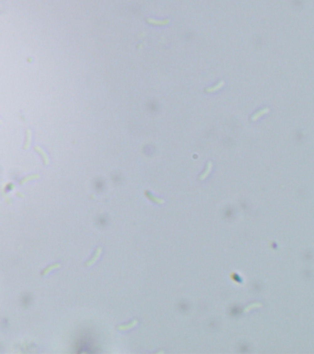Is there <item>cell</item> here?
<instances>
[{"mask_svg":"<svg viewBox=\"0 0 314 354\" xmlns=\"http://www.w3.org/2000/svg\"><path fill=\"white\" fill-rule=\"evenodd\" d=\"M31 137H32V134H31V130L30 128L26 129V140L24 142V145H23V149L24 150H28L30 147V144H31Z\"/></svg>","mask_w":314,"mask_h":354,"instance_id":"cell-3","label":"cell"},{"mask_svg":"<svg viewBox=\"0 0 314 354\" xmlns=\"http://www.w3.org/2000/svg\"><path fill=\"white\" fill-rule=\"evenodd\" d=\"M34 150H35L38 154L41 155L43 164H44V165H49V163H50V159H49V157L47 155V153L41 149V147H40V146H35V147H34Z\"/></svg>","mask_w":314,"mask_h":354,"instance_id":"cell-1","label":"cell"},{"mask_svg":"<svg viewBox=\"0 0 314 354\" xmlns=\"http://www.w3.org/2000/svg\"><path fill=\"white\" fill-rule=\"evenodd\" d=\"M60 264L59 263H55V264H53V265H51V266H48L46 269H44L42 271H41V276H47L49 273H51L53 270H55V269H57L60 268Z\"/></svg>","mask_w":314,"mask_h":354,"instance_id":"cell-4","label":"cell"},{"mask_svg":"<svg viewBox=\"0 0 314 354\" xmlns=\"http://www.w3.org/2000/svg\"><path fill=\"white\" fill-rule=\"evenodd\" d=\"M101 247H97L95 250V253H94V255H92V257L89 260V261H87L86 263H85V266L86 267H90V266H92L94 263H95L96 261L99 259V257H100V254H101Z\"/></svg>","mask_w":314,"mask_h":354,"instance_id":"cell-2","label":"cell"},{"mask_svg":"<svg viewBox=\"0 0 314 354\" xmlns=\"http://www.w3.org/2000/svg\"><path fill=\"white\" fill-rule=\"evenodd\" d=\"M268 112H269V109H268V108H264V109H263V110H261V111H259V112H257V113H255V114L252 117V121H256V120L259 119L262 115L267 113Z\"/></svg>","mask_w":314,"mask_h":354,"instance_id":"cell-6","label":"cell"},{"mask_svg":"<svg viewBox=\"0 0 314 354\" xmlns=\"http://www.w3.org/2000/svg\"><path fill=\"white\" fill-rule=\"evenodd\" d=\"M39 177H40L39 174H35V173H33V174H30V175H28L26 177H23V178L20 180V184H26V183L29 182V181H31V180H34V179H38Z\"/></svg>","mask_w":314,"mask_h":354,"instance_id":"cell-5","label":"cell"},{"mask_svg":"<svg viewBox=\"0 0 314 354\" xmlns=\"http://www.w3.org/2000/svg\"><path fill=\"white\" fill-rule=\"evenodd\" d=\"M148 21H149V23L156 24V25H165V24H167V23L169 22L168 19H167V20H163V21H160V20H155V19H148Z\"/></svg>","mask_w":314,"mask_h":354,"instance_id":"cell-8","label":"cell"},{"mask_svg":"<svg viewBox=\"0 0 314 354\" xmlns=\"http://www.w3.org/2000/svg\"><path fill=\"white\" fill-rule=\"evenodd\" d=\"M211 168H212V163L211 162H208V164H207V168H206V171L205 172V173L201 176V179H204V178H205L207 175H208V173H209V172H210V170H211Z\"/></svg>","mask_w":314,"mask_h":354,"instance_id":"cell-9","label":"cell"},{"mask_svg":"<svg viewBox=\"0 0 314 354\" xmlns=\"http://www.w3.org/2000/svg\"><path fill=\"white\" fill-rule=\"evenodd\" d=\"M1 125H3V121H2V120L0 119V126H1Z\"/></svg>","mask_w":314,"mask_h":354,"instance_id":"cell-10","label":"cell"},{"mask_svg":"<svg viewBox=\"0 0 314 354\" xmlns=\"http://www.w3.org/2000/svg\"><path fill=\"white\" fill-rule=\"evenodd\" d=\"M223 86H224V81H219V83L218 85H216L215 87H213V88H208V89H206V91H207V92H214V91H217L218 90L221 89Z\"/></svg>","mask_w":314,"mask_h":354,"instance_id":"cell-7","label":"cell"}]
</instances>
